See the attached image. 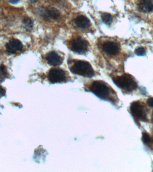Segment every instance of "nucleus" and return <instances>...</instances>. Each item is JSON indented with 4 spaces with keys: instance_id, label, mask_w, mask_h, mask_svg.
Here are the masks:
<instances>
[{
    "instance_id": "8",
    "label": "nucleus",
    "mask_w": 153,
    "mask_h": 172,
    "mask_svg": "<svg viewBox=\"0 0 153 172\" xmlns=\"http://www.w3.org/2000/svg\"><path fill=\"white\" fill-rule=\"evenodd\" d=\"M130 111L134 116L143 120L145 118L143 107L138 102H134L130 106Z\"/></svg>"
},
{
    "instance_id": "1",
    "label": "nucleus",
    "mask_w": 153,
    "mask_h": 172,
    "mask_svg": "<svg viewBox=\"0 0 153 172\" xmlns=\"http://www.w3.org/2000/svg\"><path fill=\"white\" fill-rule=\"evenodd\" d=\"M86 92H91L101 100L116 105L119 99L116 93L108 83L102 80H95L85 87Z\"/></svg>"
},
{
    "instance_id": "7",
    "label": "nucleus",
    "mask_w": 153,
    "mask_h": 172,
    "mask_svg": "<svg viewBox=\"0 0 153 172\" xmlns=\"http://www.w3.org/2000/svg\"><path fill=\"white\" fill-rule=\"evenodd\" d=\"M103 51L107 54L114 55L117 54L119 51V47L116 43L111 41L105 42L102 46Z\"/></svg>"
},
{
    "instance_id": "4",
    "label": "nucleus",
    "mask_w": 153,
    "mask_h": 172,
    "mask_svg": "<svg viewBox=\"0 0 153 172\" xmlns=\"http://www.w3.org/2000/svg\"><path fill=\"white\" fill-rule=\"evenodd\" d=\"M48 81L52 84L65 83L68 80L66 72L60 68H52L48 73Z\"/></svg>"
},
{
    "instance_id": "9",
    "label": "nucleus",
    "mask_w": 153,
    "mask_h": 172,
    "mask_svg": "<svg viewBox=\"0 0 153 172\" xmlns=\"http://www.w3.org/2000/svg\"><path fill=\"white\" fill-rule=\"evenodd\" d=\"M46 59L50 65L57 66L62 64L63 62L62 57L55 52H51L48 53Z\"/></svg>"
},
{
    "instance_id": "12",
    "label": "nucleus",
    "mask_w": 153,
    "mask_h": 172,
    "mask_svg": "<svg viewBox=\"0 0 153 172\" xmlns=\"http://www.w3.org/2000/svg\"><path fill=\"white\" fill-rule=\"evenodd\" d=\"M45 17L49 18L52 19H57L60 16L59 10L54 7L49 8L43 14Z\"/></svg>"
},
{
    "instance_id": "16",
    "label": "nucleus",
    "mask_w": 153,
    "mask_h": 172,
    "mask_svg": "<svg viewBox=\"0 0 153 172\" xmlns=\"http://www.w3.org/2000/svg\"><path fill=\"white\" fill-rule=\"evenodd\" d=\"M145 50L144 48L142 47H139L136 49L135 51V53L136 55L138 56H143L145 55Z\"/></svg>"
},
{
    "instance_id": "20",
    "label": "nucleus",
    "mask_w": 153,
    "mask_h": 172,
    "mask_svg": "<svg viewBox=\"0 0 153 172\" xmlns=\"http://www.w3.org/2000/svg\"><path fill=\"white\" fill-rule=\"evenodd\" d=\"M10 3L12 4H16L20 0H8Z\"/></svg>"
},
{
    "instance_id": "19",
    "label": "nucleus",
    "mask_w": 153,
    "mask_h": 172,
    "mask_svg": "<svg viewBox=\"0 0 153 172\" xmlns=\"http://www.w3.org/2000/svg\"><path fill=\"white\" fill-rule=\"evenodd\" d=\"M147 105L150 107H153V98H150L147 101Z\"/></svg>"
},
{
    "instance_id": "10",
    "label": "nucleus",
    "mask_w": 153,
    "mask_h": 172,
    "mask_svg": "<svg viewBox=\"0 0 153 172\" xmlns=\"http://www.w3.org/2000/svg\"><path fill=\"white\" fill-rule=\"evenodd\" d=\"M74 22L75 25L80 29H87L91 26L90 20L85 16L80 15L77 17Z\"/></svg>"
},
{
    "instance_id": "3",
    "label": "nucleus",
    "mask_w": 153,
    "mask_h": 172,
    "mask_svg": "<svg viewBox=\"0 0 153 172\" xmlns=\"http://www.w3.org/2000/svg\"><path fill=\"white\" fill-rule=\"evenodd\" d=\"M112 80L118 87L126 92H131L137 87L136 82L132 76L128 74L113 77Z\"/></svg>"
},
{
    "instance_id": "14",
    "label": "nucleus",
    "mask_w": 153,
    "mask_h": 172,
    "mask_svg": "<svg viewBox=\"0 0 153 172\" xmlns=\"http://www.w3.org/2000/svg\"><path fill=\"white\" fill-rule=\"evenodd\" d=\"M23 25L24 28L28 31L32 30L33 26L32 20L30 18H26L23 21Z\"/></svg>"
},
{
    "instance_id": "11",
    "label": "nucleus",
    "mask_w": 153,
    "mask_h": 172,
    "mask_svg": "<svg viewBox=\"0 0 153 172\" xmlns=\"http://www.w3.org/2000/svg\"><path fill=\"white\" fill-rule=\"evenodd\" d=\"M138 8L144 13H150L153 10V2L152 0H142L139 4Z\"/></svg>"
},
{
    "instance_id": "15",
    "label": "nucleus",
    "mask_w": 153,
    "mask_h": 172,
    "mask_svg": "<svg viewBox=\"0 0 153 172\" xmlns=\"http://www.w3.org/2000/svg\"><path fill=\"white\" fill-rule=\"evenodd\" d=\"M7 77V72L6 67L4 65L0 66V82H2Z\"/></svg>"
},
{
    "instance_id": "5",
    "label": "nucleus",
    "mask_w": 153,
    "mask_h": 172,
    "mask_svg": "<svg viewBox=\"0 0 153 172\" xmlns=\"http://www.w3.org/2000/svg\"><path fill=\"white\" fill-rule=\"evenodd\" d=\"M70 49L74 52L79 54L86 53L88 49L87 42L81 37H78L72 40Z\"/></svg>"
},
{
    "instance_id": "2",
    "label": "nucleus",
    "mask_w": 153,
    "mask_h": 172,
    "mask_svg": "<svg viewBox=\"0 0 153 172\" xmlns=\"http://www.w3.org/2000/svg\"><path fill=\"white\" fill-rule=\"evenodd\" d=\"M69 69L73 74L86 78H92L95 75V72L93 68L86 61L80 60L75 61L74 62Z\"/></svg>"
},
{
    "instance_id": "22",
    "label": "nucleus",
    "mask_w": 153,
    "mask_h": 172,
    "mask_svg": "<svg viewBox=\"0 0 153 172\" xmlns=\"http://www.w3.org/2000/svg\"></svg>"
},
{
    "instance_id": "17",
    "label": "nucleus",
    "mask_w": 153,
    "mask_h": 172,
    "mask_svg": "<svg viewBox=\"0 0 153 172\" xmlns=\"http://www.w3.org/2000/svg\"><path fill=\"white\" fill-rule=\"evenodd\" d=\"M142 140L145 143H149L151 142V138L149 134L145 132L142 133Z\"/></svg>"
},
{
    "instance_id": "13",
    "label": "nucleus",
    "mask_w": 153,
    "mask_h": 172,
    "mask_svg": "<svg viewBox=\"0 0 153 172\" xmlns=\"http://www.w3.org/2000/svg\"><path fill=\"white\" fill-rule=\"evenodd\" d=\"M101 18L103 22L107 25H111L113 20L111 15L108 13H104L102 14Z\"/></svg>"
},
{
    "instance_id": "18",
    "label": "nucleus",
    "mask_w": 153,
    "mask_h": 172,
    "mask_svg": "<svg viewBox=\"0 0 153 172\" xmlns=\"http://www.w3.org/2000/svg\"><path fill=\"white\" fill-rule=\"evenodd\" d=\"M5 94V90L2 86L0 85V98L3 96Z\"/></svg>"
},
{
    "instance_id": "6",
    "label": "nucleus",
    "mask_w": 153,
    "mask_h": 172,
    "mask_svg": "<svg viewBox=\"0 0 153 172\" xmlns=\"http://www.w3.org/2000/svg\"><path fill=\"white\" fill-rule=\"evenodd\" d=\"M6 50L11 54H15L18 52L21 51L23 49L22 42L18 39H13L10 40L5 46Z\"/></svg>"
},
{
    "instance_id": "21",
    "label": "nucleus",
    "mask_w": 153,
    "mask_h": 172,
    "mask_svg": "<svg viewBox=\"0 0 153 172\" xmlns=\"http://www.w3.org/2000/svg\"><path fill=\"white\" fill-rule=\"evenodd\" d=\"M152 118V121L153 122V115H152V118Z\"/></svg>"
}]
</instances>
